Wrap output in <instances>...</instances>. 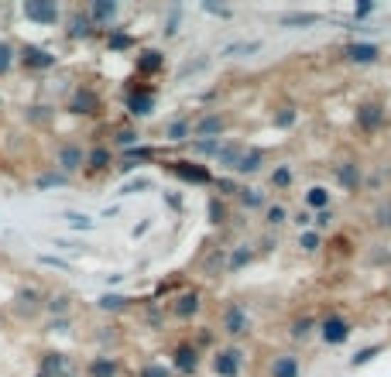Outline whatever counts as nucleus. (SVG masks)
<instances>
[{
  "instance_id": "1",
  "label": "nucleus",
  "mask_w": 391,
  "mask_h": 377,
  "mask_svg": "<svg viewBox=\"0 0 391 377\" xmlns=\"http://www.w3.org/2000/svg\"><path fill=\"white\" fill-rule=\"evenodd\" d=\"M18 62L28 69V72H48V69H55L59 65V55H52L48 48H41V45H21L18 48Z\"/></svg>"
},
{
  "instance_id": "2",
  "label": "nucleus",
  "mask_w": 391,
  "mask_h": 377,
  "mask_svg": "<svg viewBox=\"0 0 391 377\" xmlns=\"http://www.w3.org/2000/svg\"><path fill=\"white\" fill-rule=\"evenodd\" d=\"M21 14L28 21H35V24H59L62 7L52 4V0H24L21 4Z\"/></svg>"
},
{
  "instance_id": "3",
  "label": "nucleus",
  "mask_w": 391,
  "mask_h": 377,
  "mask_svg": "<svg viewBox=\"0 0 391 377\" xmlns=\"http://www.w3.org/2000/svg\"><path fill=\"white\" fill-rule=\"evenodd\" d=\"M41 305H45V295H41V288H35V285H21L18 292H14V309H18V316H24V319L38 316Z\"/></svg>"
},
{
  "instance_id": "4",
  "label": "nucleus",
  "mask_w": 391,
  "mask_h": 377,
  "mask_svg": "<svg viewBox=\"0 0 391 377\" xmlns=\"http://www.w3.org/2000/svg\"><path fill=\"white\" fill-rule=\"evenodd\" d=\"M168 172H172L178 182H189V185H210V182H213L210 168H206V165H196V161H172Z\"/></svg>"
},
{
  "instance_id": "5",
  "label": "nucleus",
  "mask_w": 391,
  "mask_h": 377,
  "mask_svg": "<svg viewBox=\"0 0 391 377\" xmlns=\"http://www.w3.org/2000/svg\"><path fill=\"white\" fill-rule=\"evenodd\" d=\"M82 161H86L82 148L69 141V144H62L59 151H55V172H62V175H73V172H79V168H82Z\"/></svg>"
},
{
  "instance_id": "6",
  "label": "nucleus",
  "mask_w": 391,
  "mask_h": 377,
  "mask_svg": "<svg viewBox=\"0 0 391 377\" xmlns=\"http://www.w3.org/2000/svg\"><path fill=\"white\" fill-rule=\"evenodd\" d=\"M38 374H45V377H73V364H69V357L59 354V350H45V354H41V364H38Z\"/></svg>"
},
{
  "instance_id": "7",
  "label": "nucleus",
  "mask_w": 391,
  "mask_h": 377,
  "mask_svg": "<svg viewBox=\"0 0 391 377\" xmlns=\"http://www.w3.org/2000/svg\"><path fill=\"white\" fill-rule=\"evenodd\" d=\"M319 337H323V343H330V346H340V343H347V337H350V322H347L343 316L323 319Z\"/></svg>"
},
{
  "instance_id": "8",
  "label": "nucleus",
  "mask_w": 391,
  "mask_h": 377,
  "mask_svg": "<svg viewBox=\"0 0 391 377\" xmlns=\"http://www.w3.org/2000/svg\"><path fill=\"white\" fill-rule=\"evenodd\" d=\"M69 110H73V114H79V117L97 114V110H100L97 89H90V86H79V89H73V97H69Z\"/></svg>"
},
{
  "instance_id": "9",
  "label": "nucleus",
  "mask_w": 391,
  "mask_h": 377,
  "mask_svg": "<svg viewBox=\"0 0 391 377\" xmlns=\"http://www.w3.org/2000/svg\"><path fill=\"white\" fill-rule=\"evenodd\" d=\"M240 364H244V354H240V350H220L213 357V371L220 377H237L240 374Z\"/></svg>"
},
{
  "instance_id": "10",
  "label": "nucleus",
  "mask_w": 391,
  "mask_h": 377,
  "mask_svg": "<svg viewBox=\"0 0 391 377\" xmlns=\"http://www.w3.org/2000/svg\"><path fill=\"white\" fill-rule=\"evenodd\" d=\"M172 367H176L178 374H196V367H199V354H196V346L189 343H182L172 350Z\"/></svg>"
},
{
  "instance_id": "11",
  "label": "nucleus",
  "mask_w": 391,
  "mask_h": 377,
  "mask_svg": "<svg viewBox=\"0 0 391 377\" xmlns=\"http://www.w3.org/2000/svg\"><path fill=\"white\" fill-rule=\"evenodd\" d=\"M127 110H131L134 117H148V114L155 110V93H151V89H131V93H127Z\"/></svg>"
},
{
  "instance_id": "12",
  "label": "nucleus",
  "mask_w": 391,
  "mask_h": 377,
  "mask_svg": "<svg viewBox=\"0 0 391 377\" xmlns=\"http://www.w3.org/2000/svg\"><path fill=\"white\" fill-rule=\"evenodd\" d=\"M65 35L82 41V38H93L97 28H93V21L86 18V11H73V14H69V28H65Z\"/></svg>"
},
{
  "instance_id": "13",
  "label": "nucleus",
  "mask_w": 391,
  "mask_h": 377,
  "mask_svg": "<svg viewBox=\"0 0 391 377\" xmlns=\"http://www.w3.org/2000/svg\"><path fill=\"white\" fill-rule=\"evenodd\" d=\"M343 59L353 62V65H371V62H377V45H371V41L347 45V48H343Z\"/></svg>"
},
{
  "instance_id": "14",
  "label": "nucleus",
  "mask_w": 391,
  "mask_h": 377,
  "mask_svg": "<svg viewBox=\"0 0 391 377\" xmlns=\"http://www.w3.org/2000/svg\"><path fill=\"white\" fill-rule=\"evenodd\" d=\"M223 333H230V337H244V333H247V312H244V305H230V309H227V316H223Z\"/></svg>"
},
{
  "instance_id": "15",
  "label": "nucleus",
  "mask_w": 391,
  "mask_h": 377,
  "mask_svg": "<svg viewBox=\"0 0 391 377\" xmlns=\"http://www.w3.org/2000/svg\"><path fill=\"white\" fill-rule=\"evenodd\" d=\"M199 309H203V298H199V292H182V295L176 298V305H172V312H176L178 319H193Z\"/></svg>"
},
{
  "instance_id": "16",
  "label": "nucleus",
  "mask_w": 391,
  "mask_h": 377,
  "mask_svg": "<svg viewBox=\"0 0 391 377\" xmlns=\"http://www.w3.org/2000/svg\"><path fill=\"white\" fill-rule=\"evenodd\" d=\"M117 4H110V0H97V4H90V11H86V18L93 21V28H100V24H107V21L117 18Z\"/></svg>"
},
{
  "instance_id": "17",
  "label": "nucleus",
  "mask_w": 391,
  "mask_h": 377,
  "mask_svg": "<svg viewBox=\"0 0 391 377\" xmlns=\"http://www.w3.org/2000/svg\"><path fill=\"white\" fill-rule=\"evenodd\" d=\"M45 312L52 319H65L69 316V309H73V298L65 295V292H52V295L45 298V305H41Z\"/></svg>"
},
{
  "instance_id": "18",
  "label": "nucleus",
  "mask_w": 391,
  "mask_h": 377,
  "mask_svg": "<svg viewBox=\"0 0 391 377\" xmlns=\"http://www.w3.org/2000/svg\"><path fill=\"white\" fill-rule=\"evenodd\" d=\"M299 374H302V367H299V357H292V354H282V357H274L272 377H299Z\"/></svg>"
},
{
  "instance_id": "19",
  "label": "nucleus",
  "mask_w": 391,
  "mask_h": 377,
  "mask_svg": "<svg viewBox=\"0 0 391 377\" xmlns=\"http://www.w3.org/2000/svg\"><path fill=\"white\" fill-rule=\"evenodd\" d=\"M381 120H385V114H381V106H377V103L360 106V117H357L360 131H377V127H381Z\"/></svg>"
},
{
  "instance_id": "20",
  "label": "nucleus",
  "mask_w": 391,
  "mask_h": 377,
  "mask_svg": "<svg viewBox=\"0 0 391 377\" xmlns=\"http://www.w3.org/2000/svg\"><path fill=\"white\" fill-rule=\"evenodd\" d=\"M117 371H120V364L110 357L90 360V377H117Z\"/></svg>"
},
{
  "instance_id": "21",
  "label": "nucleus",
  "mask_w": 391,
  "mask_h": 377,
  "mask_svg": "<svg viewBox=\"0 0 391 377\" xmlns=\"http://www.w3.org/2000/svg\"><path fill=\"white\" fill-rule=\"evenodd\" d=\"M261 165H264V155H261V151H247V155L234 165V172H240V175H255V172H261Z\"/></svg>"
},
{
  "instance_id": "22",
  "label": "nucleus",
  "mask_w": 391,
  "mask_h": 377,
  "mask_svg": "<svg viewBox=\"0 0 391 377\" xmlns=\"http://www.w3.org/2000/svg\"><path fill=\"white\" fill-rule=\"evenodd\" d=\"M336 179H340V185H343V189H357V185H360V168H357V165H353V161H347V165H340V168H336Z\"/></svg>"
},
{
  "instance_id": "23",
  "label": "nucleus",
  "mask_w": 391,
  "mask_h": 377,
  "mask_svg": "<svg viewBox=\"0 0 391 377\" xmlns=\"http://www.w3.org/2000/svg\"><path fill=\"white\" fill-rule=\"evenodd\" d=\"M14 65H18V48L7 38H0V76H7Z\"/></svg>"
},
{
  "instance_id": "24",
  "label": "nucleus",
  "mask_w": 391,
  "mask_h": 377,
  "mask_svg": "<svg viewBox=\"0 0 391 377\" xmlns=\"http://www.w3.org/2000/svg\"><path fill=\"white\" fill-rule=\"evenodd\" d=\"M141 158H155V148H127V151H124V165H120V168H124V172H134Z\"/></svg>"
},
{
  "instance_id": "25",
  "label": "nucleus",
  "mask_w": 391,
  "mask_h": 377,
  "mask_svg": "<svg viewBox=\"0 0 391 377\" xmlns=\"http://www.w3.org/2000/svg\"><path fill=\"white\" fill-rule=\"evenodd\" d=\"M82 165H86L90 172H103V168L110 165V151H107V148H93V151L86 155V161H82Z\"/></svg>"
},
{
  "instance_id": "26",
  "label": "nucleus",
  "mask_w": 391,
  "mask_h": 377,
  "mask_svg": "<svg viewBox=\"0 0 391 377\" xmlns=\"http://www.w3.org/2000/svg\"><path fill=\"white\" fill-rule=\"evenodd\" d=\"M220 131H223V117H203V120H199V127H196L199 141H203V138H216Z\"/></svg>"
},
{
  "instance_id": "27",
  "label": "nucleus",
  "mask_w": 391,
  "mask_h": 377,
  "mask_svg": "<svg viewBox=\"0 0 391 377\" xmlns=\"http://www.w3.org/2000/svg\"><path fill=\"white\" fill-rule=\"evenodd\" d=\"M65 182H69V175H62V172H55V168H52V172H41L38 179H35V185L45 192V189H55V185H65Z\"/></svg>"
},
{
  "instance_id": "28",
  "label": "nucleus",
  "mask_w": 391,
  "mask_h": 377,
  "mask_svg": "<svg viewBox=\"0 0 391 377\" xmlns=\"http://www.w3.org/2000/svg\"><path fill=\"white\" fill-rule=\"evenodd\" d=\"M127 302H131L127 295H103L97 302V309H103V312H120V309H127Z\"/></svg>"
},
{
  "instance_id": "29",
  "label": "nucleus",
  "mask_w": 391,
  "mask_h": 377,
  "mask_svg": "<svg viewBox=\"0 0 391 377\" xmlns=\"http://www.w3.org/2000/svg\"><path fill=\"white\" fill-rule=\"evenodd\" d=\"M251 258H255L251 247H237L234 254H230V261H227V268H230V271H240L244 264H251Z\"/></svg>"
},
{
  "instance_id": "30",
  "label": "nucleus",
  "mask_w": 391,
  "mask_h": 377,
  "mask_svg": "<svg viewBox=\"0 0 391 377\" xmlns=\"http://www.w3.org/2000/svg\"><path fill=\"white\" fill-rule=\"evenodd\" d=\"M65 223L73 226V230H97V219H90V217H82V213H65Z\"/></svg>"
},
{
  "instance_id": "31",
  "label": "nucleus",
  "mask_w": 391,
  "mask_h": 377,
  "mask_svg": "<svg viewBox=\"0 0 391 377\" xmlns=\"http://www.w3.org/2000/svg\"><path fill=\"white\" fill-rule=\"evenodd\" d=\"M316 21H319V14H285L282 24L285 28H306V24H316Z\"/></svg>"
},
{
  "instance_id": "32",
  "label": "nucleus",
  "mask_w": 391,
  "mask_h": 377,
  "mask_svg": "<svg viewBox=\"0 0 391 377\" xmlns=\"http://www.w3.org/2000/svg\"><path fill=\"white\" fill-rule=\"evenodd\" d=\"M161 52H155V48H151V52H144V55H141V62H137V65H141V69H144V72H158V69H161Z\"/></svg>"
},
{
  "instance_id": "33",
  "label": "nucleus",
  "mask_w": 391,
  "mask_h": 377,
  "mask_svg": "<svg viewBox=\"0 0 391 377\" xmlns=\"http://www.w3.org/2000/svg\"><path fill=\"white\" fill-rule=\"evenodd\" d=\"M114 144H117V148H124V151H127V148H137V131H131V127L117 131V134H114Z\"/></svg>"
},
{
  "instance_id": "34",
  "label": "nucleus",
  "mask_w": 391,
  "mask_h": 377,
  "mask_svg": "<svg viewBox=\"0 0 391 377\" xmlns=\"http://www.w3.org/2000/svg\"><path fill=\"white\" fill-rule=\"evenodd\" d=\"M107 48H110V52L131 48V35H124V31H110V35H107Z\"/></svg>"
},
{
  "instance_id": "35",
  "label": "nucleus",
  "mask_w": 391,
  "mask_h": 377,
  "mask_svg": "<svg viewBox=\"0 0 391 377\" xmlns=\"http://www.w3.org/2000/svg\"><path fill=\"white\" fill-rule=\"evenodd\" d=\"M306 202L313 206V209H326V202H330V196H326V189H309V196H306Z\"/></svg>"
},
{
  "instance_id": "36",
  "label": "nucleus",
  "mask_w": 391,
  "mask_h": 377,
  "mask_svg": "<svg viewBox=\"0 0 391 377\" xmlns=\"http://www.w3.org/2000/svg\"><path fill=\"white\" fill-rule=\"evenodd\" d=\"M206 209H210V223H223V219H227V209H223V202L216 196L206 202Z\"/></svg>"
},
{
  "instance_id": "37",
  "label": "nucleus",
  "mask_w": 391,
  "mask_h": 377,
  "mask_svg": "<svg viewBox=\"0 0 391 377\" xmlns=\"http://www.w3.org/2000/svg\"><path fill=\"white\" fill-rule=\"evenodd\" d=\"M38 264H41V268H59V271H69V268H73L69 261L55 258V254H38Z\"/></svg>"
},
{
  "instance_id": "38",
  "label": "nucleus",
  "mask_w": 391,
  "mask_h": 377,
  "mask_svg": "<svg viewBox=\"0 0 391 377\" xmlns=\"http://www.w3.org/2000/svg\"><path fill=\"white\" fill-rule=\"evenodd\" d=\"M220 148H223V144H220L216 138H203V141H196V151H199V155H220Z\"/></svg>"
},
{
  "instance_id": "39",
  "label": "nucleus",
  "mask_w": 391,
  "mask_h": 377,
  "mask_svg": "<svg viewBox=\"0 0 391 377\" xmlns=\"http://www.w3.org/2000/svg\"><path fill=\"white\" fill-rule=\"evenodd\" d=\"M186 134H189V124H182V120L168 124V131H165V138L168 141H186Z\"/></svg>"
},
{
  "instance_id": "40",
  "label": "nucleus",
  "mask_w": 391,
  "mask_h": 377,
  "mask_svg": "<svg viewBox=\"0 0 391 377\" xmlns=\"http://www.w3.org/2000/svg\"><path fill=\"white\" fill-rule=\"evenodd\" d=\"M240 202L251 206V209H257V206H264V196H261L257 189H244V192H240Z\"/></svg>"
},
{
  "instance_id": "41",
  "label": "nucleus",
  "mask_w": 391,
  "mask_h": 377,
  "mask_svg": "<svg viewBox=\"0 0 391 377\" xmlns=\"http://www.w3.org/2000/svg\"><path fill=\"white\" fill-rule=\"evenodd\" d=\"M377 354H381V346H368V350H360V354L350 360V367H364V364H368V360H374Z\"/></svg>"
},
{
  "instance_id": "42",
  "label": "nucleus",
  "mask_w": 391,
  "mask_h": 377,
  "mask_svg": "<svg viewBox=\"0 0 391 377\" xmlns=\"http://www.w3.org/2000/svg\"><path fill=\"white\" fill-rule=\"evenodd\" d=\"M319 247H323V237H319V234H313V230H309V234H302V251H309V254H313V251H319Z\"/></svg>"
},
{
  "instance_id": "43",
  "label": "nucleus",
  "mask_w": 391,
  "mask_h": 377,
  "mask_svg": "<svg viewBox=\"0 0 391 377\" xmlns=\"http://www.w3.org/2000/svg\"><path fill=\"white\" fill-rule=\"evenodd\" d=\"M309 329H313V319H295V322H292V337L295 339L309 337Z\"/></svg>"
},
{
  "instance_id": "44",
  "label": "nucleus",
  "mask_w": 391,
  "mask_h": 377,
  "mask_svg": "<svg viewBox=\"0 0 391 377\" xmlns=\"http://www.w3.org/2000/svg\"><path fill=\"white\" fill-rule=\"evenodd\" d=\"M272 185H278V189H285V185H292V172H289V168H274Z\"/></svg>"
},
{
  "instance_id": "45",
  "label": "nucleus",
  "mask_w": 391,
  "mask_h": 377,
  "mask_svg": "<svg viewBox=\"0 0 391 377\" xmlns=\"http://www.w3.org/2000/svg\"><path fill=\"white\" fill-rule=\"evenodd\" d=\"M148 185H151V179H134V182H127V185L120 189V196H134V192L148 189Z\"/></svg>"
},
{
  "instance_id": "46",
  "label": "nucleus",
  "mask_w": 391,
  "mask_h": 377,
  "mask_svg": "<svg viewBox=\"0 0 391 377\" xmlns=\"http://www.w3.org/2000/svg\"><path fill=\"white\" fill-rule=\"evenodd\" d=\"M69 329H73V319L65 316V319H52V322H48V333H69Z\"/></svg>"
},
{
  "instance_id": "47",
  "label": "nucleus",
  "mask_w": 391,
  "mask_h": 377,
  "mask_svg": "<svg viewBox=\"0 0 391 377\" xmlns=\"http://www.w3.org/2000/svg\"><path fill=\"white\" fill-rule=\"evenodd\" d=\"M377 226H391V199L377 206Z\"/></svg>"
},
{
  "instance_id": "48",
  "label": "nucleus",
  "mask_w": 391,
  "mask_h": 377,
  "mask_svg": "<svg viewBox=\"0 0 391 377\" xmlns=\"http://www.w3.org/2000/svg\"><path fill=\"white\" fill-rule=\"evenodd\" d=\"M141 377H168V367H161V364H148V367L141 371Z\"/></svg>"
},
{
  "instance_id": "49",
  "label": "nucleus",
  "mask_w": 391,
  "mask_h": 377,
  "mask_svg": "<svg viewBox=\"0 0 391 377\" xmlns=\"http://www.w3.org/2000/svg\"><path fill=\"white\" fill-rule=\"evenodd\" d=\"M203 11H210L216 18H234V11L230 7H220V4H203Z\"/></svg>"
},
{
  "instance_id": "50",
  "label": "nucleus",
  "mask_w": 391,
  "mask_h": 377,
  "mask_svg": "<svg viewBox=\"0 0 391 377\" xmlns=\"http://www.w3.org/2000/svg\"><path fill=\"white\" fill-rule=\"evenodd\" d=\"M268 223H272V226L285 223V209H282V206H272V209H268Z\"/></svg>"
},
{
  "instance_id": "51",
  "label": "nucleus",
  "mask_w": 391,
  "mask_h": 377,
  "mask_svg": "<svg viewBox=\"0 0 391 377\" xmlns=\"http://www.w3.org/2000/svg\"><path fill=\"white\" fill-rule=\"evenodd\" d=\"M374 11H377V4H357V7H353V18H368Z\"/></svg>"
},
{
  "instance_id": "52",
  "label": "nucleus",
  "mask_w": 391,
  "mask_h": 377,
  "mask_svg": "<svg viewBox=\"0 0 391 377\" xmlns=\"http://www.w3.org/2000/svg\"><path fill=\"white\" fill-rule=\"evenodd\" d=\"M178 21H182V11H172V18H168V28H165V35H176Z\"/></svg>"
},
{
  "instance_id": "53",
  "label": "nucleus",
  "mask_w": 391,
  "mask_h": 377,
  "mask_svg": "<svg viewBox=\"0 0 391 377\" xmlns=\"http://www.w3.org/2000/svg\"><path fill=\"white\" fill-rule=\"evenodd\" d=\"M295 120V110H289V114H278V127H289Z\"/></svg>"
},
{
  "instance_id": "54",
  "label": "nucleus",
  "mask_w": 391,
  "mask_h": 377,
  "mask_svg": "<svg viewBox=\"0 0 391 377\" xmlns=\"http://www.w3.org/2000/svg\"><path fill=\"white\" fill-rule=\"evenodd\" d=\"M316 223H319V226H330V223H333V213H330V209H323V213L316 217Z\"/></svg>"
},
{
  "instance_id": "55",
  "label": "nucleus",
  "mask_w": 391,
  "mask_h": 377,
  "mask_svg": "<svg viewBox=\"0 0 391 377\" xmlns=\"http://www.w3.org/2000/svg\"><path fill=\"white\" fill-rule=\"evenodd\" d=\"M216 185H220V189H223V192H237V189H234V182H230V179H223V182H216Z\"/></svg>"
},
{
  "instance_id": "56",
  "label": "nucleus",
  "mask_w": 391,
  "mask_h": 377,
  "mask_svg": "<svg viewBox=\"0 0 391 377\" xmlns=\"http://www.w3.org/2000/svg\"><path fill=\"white\" fill-rule=\"evenodd\" d=\"M0 326H4V312H0Z\"/></svg>"
},
{
  "instance_id": "57",
  "label": "nucleus",
  "mask_w": 391,
  "mask_h": 377,
  "mask_svg": "<svg viewBox=\"0 0 391 377\" xmlns=\"http://www.w3.org/2000/svg\"><path fill=\"white\" fill-rule=\"evenodd\" d=\"M0 106H4V97H0Z\"/></svg>"
},
{
  "instance_id": "58",
  "label": "nucleus",
  "mask_w": 391,
  "mask_h": 377,
  "mask_svg": "<svg viewBox=\"0 0 391 377\" xmlns=\"http://www.w3.org/2000/svg\"><path fill=\"white\" fill-rule=\"evenodd\" d=\"M38 377H45V374H38Z\"/></svg>"
}]
</instances>
